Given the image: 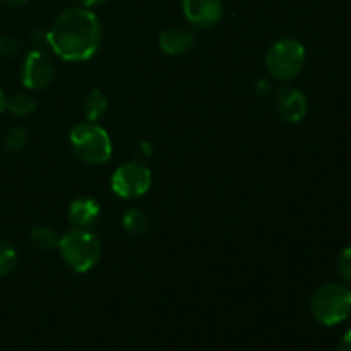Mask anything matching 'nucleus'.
<instances>
[{
  "label": "nucleus",
  "mask_w": 351,
  "mask_h": 351,
  "mask_svg": "<svg viewBox=\"0 0 351 351\" xmlns=\"http://www.w3.org/2000/svg\"><path fill=\"white\" fill-rule=\"evenodd\" d=\"M103 29L98 16L88 7L62 10L48 31L47 45L57 57L67 62H84L98 53Z\"/></svg>",
  "instance_id": "obj_1"
},
{
  "label": "nucleus",
  "mask_w": 351,
  "mask_h": 351,
  "mask_svg": "<svg viewBox=\"0 0 351 351\" xmlns=\"http://www.w3.org/2000/svg\"><path fill=\"white\" fill-rule=\"evenodd\" d=\"M57 249L62 261L79 274L91 271L101 257V242L89 230H69L64 237H60Z\"/></svg>",
  "instance_id": "obj_2"
},
{
  "label": "nucleus",
  "mask_w": 351,
  "mask_h": 351,
  "mask_svg": "<svg viewBox=\"0 0 351 351\" xmlns=\"http://www.w3.org/2000/svg\"><path fill=\"white\" fill-rule=\"evenodd\" d=\"M69 143L75 156L88 165H105L112 158L110 134L96 122H82L72 127Z\"/></svg>",
  "instance_id": "obj_3"
},
{
  "label": "nucleus",
  "mask_w": 351,
  "mask_h": 351,
  "mask_svg": "<svg viewBox=\"0 0 351 351\" xmlns=\"http://www.w3.org/2000/svg\"><path fill=\"white\" fill-rule=\"evenodd\" d=\"M311 312L315 321L324 326L346 321L351 314V290L345 285H324L312 297Z\"/></svg>",
  "instance_id": "obj_4"
},
{
  "label": "nucleus",
  "mask_w": 351,
  "mask_h": 351,
  "mask_svg": "<svg viewBox=\"0 0 351 351\" xmlns=\"http://www.w3.org/2000/svg\"><path fill=\"white\" fill-rule=\"evenodd\" d=\"M305 65L304 45L293 38H281L274 41L266 53V69L276 81H291Z\"/></svg>",
  "instance_id": "obj_5"
},
{
  "label": "nucleus",
  "mask_w": 351,
  "mask_h": 351,
  "mask_svg": "<svg viewBox=\"0 0 351 351\" xmlns=\"http://www.w3.org/2000/svg\"><path fill=\"white\" fill-rule=\"evenodd\" d=\"M153 184V175L151 170L144 163L139 161H127V163L120 165L112 175V185L113 194L119 195L120 199H139L146 194Z\"/></svg>",
  "instance_id": "obj_6"
},
{
  "label": "nucleus",
  "mask_w": 351,
  "mask_h": 351,
  "mask_svg": "<svg viewBox=\"0 0 351 351\" xmlns=\"http://www.w3.org/2000/svg\"><path fill=\"white\" fill-rule=\"evenodd\" d=\"M55 74L53 60L48 51L38 50L29 51L23 62L21 79L27 89H43L51 82Z\"/></svg>",
  "instance_id": "obj_7"
},
{
  "label": "nucleus",
  "mask_w": 351,
  "mask_h": 351,
  "mask_svg": "<svg viewBox=\"0 0 351 351\" xmlns=\"http://www.w3.org/2000/svg\"><path fill=\"white\" fill-rule=\"evenodd\" d=\"M182 10L197 29H209L223 17V0H182Z\"/></svg>",
  "instance_id": "obj_8"
},
{
  "label": "nucleus",
  "mask_w": 351,
  "mask_h": 351,
  "mask_svg": "<svg viewBox=\"0 0 351 351\" xmlns=\"http://www.w3.org/2000/svg\"><path fill=\"white\" fill-rule=\"evenodd\" d=\"M276 108L285 122L298 123L307 115L308 103L300 89L283 88L276 95Z\"/></svg>",
  "instance_id": "obj_9"
},
{
  "label": "nucleus",
  "mask_w": 351,
  "mask_h": 351,
  "mask_svg": "<svg viewBox=\"0 0 351 351\" xmlns=\"http://www.w3.org/2000/svg\"><path fill=\"white\" fill-rule=\"evenodd\" d=\"M99 213H101V208L95 199L77 197L69 206V221L74 225V228L89 230L98 221Z\"/></svg>",
  "instance_id": "obj_10"
},
{
  "label": "nucleus",
  "mask_w": 351,
  "mask_h": 351,
  "mask_svg": "<svg viewBox=\"0 0 351 351\" xmlns=\"http://www.w3.org/2000/svg\"><path fill=\"white\" fill-rule=\"evenodd\" d=\"M160 48L167 55L178 57V55L187 53L194 45V34L185 27H168L160 34Z\"/></svg>",
  "instance_id": "obj_11"
},
{
  "label": "nucleus",
  "mask_w": 351,
  "mask_h": 351,
  "mask_svg": "<svg viewBox=\"0 0 351 351\" xmlns=\"http://www.w3.org/2000/svg\"><path fill=\"white\" fill-rule=\"evenodd\" d=\"M82 110L88 119V122H98L108 110V99H106L105 93L101 89H91L86 95L84 103H82Z\"/></svg>",
  "instance_id": "obj_12"
},
{
  "label": "nucleus",
  "mask_w": 351,
  "mask_h": 351,
  "mask_svg": "<svg viewBox=\"0 0 351 351\" xmlns=\"http://www.w3.org/2000/svg\"><path fill=\"white\" fill-rule=\"evenodd\" d=\"M29 239L33 242V245L40 250H53L58 247L60 242V237L57 235L51 226L47 225H36L31 228Z\"/></svg>",
  "instance_id": "obj_13"
},
{
  "label": "nucleus",
  "mask_w": 351,
  "mask_h": 351,
  "mask_svg": "<svg viewBox=\"0 0 351 351\" xmlns=\"http://www.w3.org/2000/svg\"><path fill=\"white\" fill-rule=\"evenodd\" d=\"M122 225L129 235L141 237L149 230V218H147V215L144 211L132 208L129 211H125V215L122 218Z\"/></svg>",
  "instance_id": "obj_14"
},
{
  "label": "nucleus",
  "mask_w": 351,
  "mask_h": 351,
  "mask_svg": "<svg viewBox=\"0 0 351 351\" xmlns=\"http://www.w3.org/2000/svg\"><path fill=\"white\" fill-rule=\"evenodd\" d=\"M36 103L27 93H14L5 98V110L16 117H27L34 112Z\"/></svg>",
  "instance_id": "obj_15"
},
{
  "label": "nucleus",
  "mask_w": 351,
  "mask_h": 351,
  "mask_svg": "<svg viewBox=\"0 0 351 351\" xmlns=\"http://www.w3.org/2000/svg\"><path fill=\"white\" fill-rule=\"evenodd\" d=\"M17 254L16 249L5 240H0V278L7 276L16 267Z\"/></svg>",
  "instance_id": "obj_16"
},
{
  "label": "nucleus",
  "mask_w": 351,
  "mask_h": 351,
  "mask_svg": "<svg viewBox=\"0 0 351 351\" xmlns=\"http://www.w3.org/2000/svg\"><path fill=\"white\" fill-rule=\"evenodd\" d=\"M26 141H27V134L23 127H14L7 132L5 136V147L7 151L10 153H17V151L23 149L26 146Z\"/></svg>",
  "instance_id": "obj_17"
},
{
  "label": "nucleus",
  "mask_w": 351,
  "mask_h": 351,
  "mask_svg": "<svg viewBox=\"0 0 351 351\" xmlns=\"http://www.w3.org/2000/svg\"><path fill=\"white\" fill-rule=\"evenodd\" d=\"M336 269H338L341 280L351 285V245L339 252L338 261H336Z\"/></svg>",
  "instance_id": "obj_18"
},
{
  "label": "nucleus",
  "mask_w": 351,
  "mask_h": 351,
  "mask_svg": "<svg viewBox=\"0 0 351 351\" xmlns=\"http://www.w3.org/2000/svg\"><path fill=\"white\" fill-rule=\"evenodd\" d=\"M19 51V43L10 36H0V58L16 57Z\"/></svg>",
  "instance_id": "obj_19"
},
{
  "label": "nucleus",
  "mask_w": 351,
  "mask_h": 351,
  "mask_svg": "<svg viewBox=\"0 0 351 351\" xmlns=\"http://www.w3.org/2000/svg\"><path fill=\"white\" fill-rule=\"evenodd\" d=\"M338 351H351V329L348 332H345L338 345Z\"/></svg>",
  "instance_id": "obj_20"
},
{
  "label": "nucleus",
  "mask_w": 351,
  "mask_h": 351,
  "mask_svg": "<svg viewBox=\"0 0 351 351\" xmlns=\"http://www.w3.org/2000/svg\"><path fill=\"white\" fill-rule=\"evenodd\" d=\"M82 3V7H96V5H101V3L108 2V0H79Z\"/></svg>",
  "instance_id": "obj_21"
},
{
  "label": "nucleus",
  "mask_w": 351,
  "mask_h": 351,
  "mask_svg": "<svg viewBox=\"0 0 351 351\" xmlns=\"http://www.w3.org/2000/svg\"><path fill=\"white\" fill-rule=\"evenodd\" d=\"M269 91V84H267L264 79H261V81H257V93H261V95H264V93Z\"/></svg>",
  "instance_id": "obj_22"
},
{
  "label": "nucleus",
  "mask_w": 351,
  "mask_h": 351,
  "mask_svg": "<svg viewBox=\"0 0 351 351\" xmlns=\"http://www.w3.org/2000/svg\"><path fill=\"white\" fill-rule=\"evenodd\" d=\"M2 3H5V5H12V7H17V5H24V3L27 2V0H0Z\"/></svg>",
  "instance_id": "obj_23"
},
{
  "label": "nucleus",
  "mask_w": 351,
  "mask_h": 351,
  "mask_svg": "<svg viewBox=\"0 0 351 351\" xmlns=\"http://www.w3.org/2000/svg\"><path fill=\"white\" fill-rule=\"evenodd\" d=\"M5 110V95L2 93V89H0V113Z\"/></svg>",
  "instance_id": "obj_24"
}]
</instances>
